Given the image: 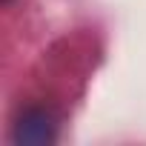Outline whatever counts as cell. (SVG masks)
<instances>
[{
	"mask_svg": "<svg viewBox=\"0 0 146 146\" xmlns=\"http://www.w3.org/2000/svg\"><path fill=\"white\" fill-rule=\"evenodd\" d=\"M54 140V120L43 109H32L20 117L15 129V143L20 146H49Z\"/></svg>",
	"mask_w": 146,
	"mask_h": 146,
	"instance_id": "cell-1",
	"label": "cell"
}]
</instances>
